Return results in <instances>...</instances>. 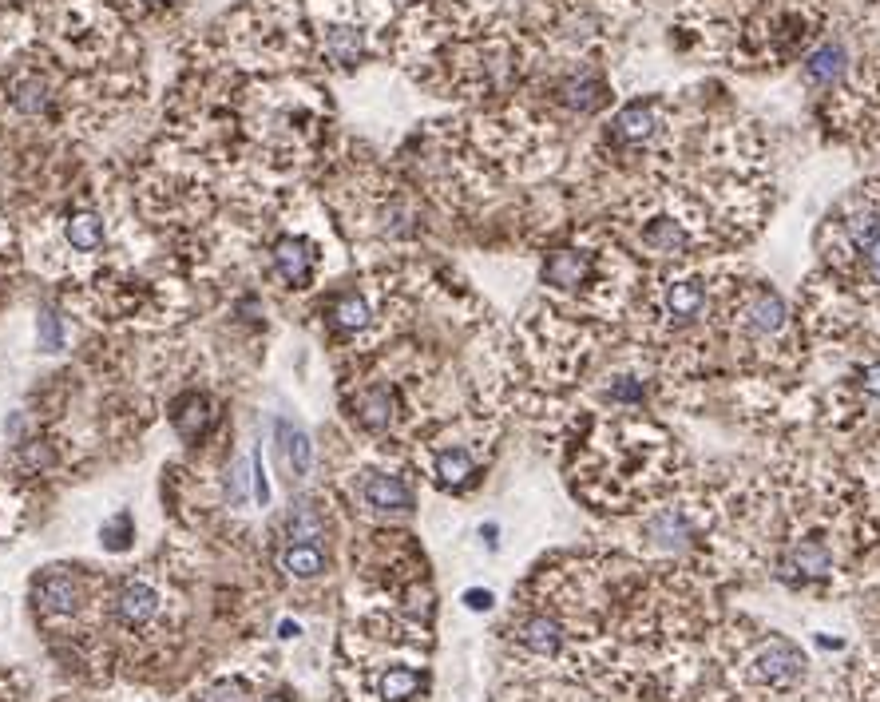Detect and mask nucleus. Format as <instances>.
I'll return each instance as SVG.
<instances>
[{"instance_id":"1","label":"nucleus","mask_w":880,"mask_h":702,"mask_svg":"<svg viewBox=\"0 0 880 702\" xmlns=\"http://www.w3.org/2000/svg\"><path fill=\"white\" fill-rule=\"evenodd\" d=\"M766 445L770 457H738L714 480L746 576H766L809 599L880 584V484L817 437Z\"/></svg>"},{"instance_id":"2","label":"nucleus","mask_w":880,"mask_h":702,"mask_svg":"<svg viewBox=\"0 0 880 702\" xmlns=\"http://www.w3.org/2000/svg\"><path fill=\"white\" fill-rule=\"evenodd\" d=\"M797 310L809 342L813 437L880 484V306L809 270Z\"/></svg>"},{"instance_id":"3","label":"nucleus","mask_w":880,"mask_h":702,"mask_svg":"<svg viewBox=\"0 0 880 702\" xmlns=\"http://www.w3.org/2000/svg\"><path fill=\"white\" fill-rule=\"evenodd\" d=\"M821 32V0H698L686 12L690 48L738 72L797 64L813 52Z\"/></svg>"},{"instance_id":"4","label":"nucleus","mask_w":880,"mask_h":702,"mask_svg":"<svg viewBox=\"0 0 880 702\" xmlns=\"http://www.w3.org/2000/svg\"><path fill=\"white\" fill-rule=\"evenodd\" d=\"M722 679L734 702H809L813 663L781 631H770L746 615L718 627Z\"/></svg>"},{"instance_id":"5","label":"nucleus","mask_w":880,"mask_h":702,"mask_svg":"<svg viewBox=\"0 0 880 702\" xmlns=\"http://www.w3.org/2000/svg\"><path fill=\"white\" fill-rule=\"evenodd\" d=\"M817 274L880 306V171L845 191L813 231Z\"/></svg>"},{"instance_id":"6","label":"nucleus","mask_w":880,"mask_h":702,"mask_svg":"<svg viewBox=\"0 0 880 702\" xmlns=\"http://www.w3.org/2000/svg\"><path fill=\"white\" fill-rule=\"evenodd\" d=\"M817 116L829 139L861 155H880V56L829 88L817 104Z\"/></svg>"},{"instance_id":"7","label":"nucleus","mask_w":880,"mask_h":702,"mask_svg":"<svg viewBox=\"0 0 880 702\" xmlns=\"http://www.w3.org/2000/svg\"><path fill=\"white\" fill-rule=\"evenodd\" d=\"M670 135V112L662 100H631L607 123V143L619 151H647Z\"/></svg>"},{"instance_id":"8","label":"nucleus","mask_w":880,"mask_h":702,"mask_svg":"<svg viewBox=\"0 0 880 702\" xmlns=\"http://www.w3.org/2000/svg\"><path fill=\"white\" fill-rule=\"evenodd\" d=\"M595 270H599V254L583 246H555L540 266V282L555 294H579L583 286H591Z\"/></svg>"},{"instance_id":"9","label":"nucleus","mask_w":880,"mask_h":702,"mask_svg":"<svg viewBox=\"0 0 880 702\" xmlns=\"http://www.w3.org/2000/svg\"><path fill=\"white\" fill-rule=\"evenodd\" d=\"M853 72V60H849V48L841 40H817L813 52L801 60V80L809 92L825 96L829 88H837L845 76Z\"/></svg>"},{"instance_id":"10","label":"nucleus","mask_w":880,"mask_h":702,"mask_svg":"<svg viewBox=\"0 0 880 702\" xmlns=\"http://www.w3.org/2000/svg\"><path fill=\"white\" fill-rule=\"evenodd\" d=\"M516 643L528 651V655H536V659H555L559 651H563V643H567V631H563V623L548 615V611H532V615H524L520 623H516Z\"/></svg>"},{"instance_id":"11","label":"nucleus","mask_w":880,"mask_h":702,"mask_svg":"<svg viewBox=\"0 0 880 702\" xmlns=\"http://www.w3.org/2000/svg\"><path fill=\"white\" fill-rule=\"evenodd\" d=\"M845 702H880V639L865 643L845 667Z\"/></svg>"},{"instance_id":"12","label":"nucleus","mask_w":880,"mask_h":702,"mask_svg":"<svg viewBox=\"0 0 880 702\" xmlns=\"http://www.w3.org/2000/svg\"><path fill=\"white\" fill-rule=\"evenodd\" d=\"M559 100H563V108H571L579 116H591V112H603L611 104V88L595 72H571L567 80H559Z\"/></svg>"},{"instance_id":"13","label":"nucleus","mask_w":880,"mask_h":702,"mask_svg":"<svg viewBox=\"0 0 880 702\" xmlns=\"http://www.w3.org/2000/svg\"><path fill=\"white\" fill-rule=\"evenodd\" d=\"M314 246L306 242V238H282L278 246H274V266H278V274L290 282V286H310V278H314Z\"/></svg>"},{"instance_id":"14","label":"nucleus","mask_w":880,"mask_h":702,"mask_svg":"<svg viewBox=\"0 0 880 702\" xmlns=\"http://www.w3.org/2000/svg\"><path fill=\"white\" fill-rule=\"evenodd\" d=\"M361 496L381 508V512H413V488L401 480V476H389V472H373L365 484H361Z\"/></svg>"},{"instance_id":"15","label":"nucleus","mask_w":880,"mask_h":702,"mask_svg":"<svg viewBox=\"0 0 880 702\" xmlns=\"http://www.w3.org/2000/svg\"><path fill=\"white\" fill-rule=\"evenodd\" d=\"M433 472H437L440 488L464 492L468 484H476V476H480V465H476V457H472L468 449L452 445V449H440L437 457H433Z\"/></svg>"},{"instance_id":"16","label":"nucleus","mask_w":880,"mask_h":702,"mask_svg":"<svg viewBox=\"0 0 880 702\" xmlns=\"http://www.w3.org/2000/svg\"><path fill=\"white\" fill-rule=\"evenodd\" d=\"M274 437H278V453H282L286 468H290L294 476H306V472H310V461H314L310 433L298 429V425H290L286 417H278V421H274Z\"/></svg>"},{"instance_id":"17","label":"nucleus","mask_w":880,"mask_h":702,"mask_svg":"<svg viewBox=\"0 0 880 702\" xmlns=\"http://www.w3.org/2000/svg\"><path fill=\"white\" fill-rule=\"evenodd\" d=\"M393 417H397V393H393L389 385H373V389H365V393L357 397V421H361L365 429L381 433V429L393 425Z\"/></svg>"},{"instance_id":"18","label":"nucleus","mask_w":880,"mask_h":702,"mask_svg":"<svg viewBox=\"0 0 880 702\" xmlns=\"http://www.w3.org/2000/svg\"><path fill=\"white\" fill-rule=\"evenodd\" d=\"M119 619L123 623H131V627H139V623H147L155 611H159V595H155V587H147V584H123V591H119Z\"/></svg>"},{"instance_id":"19","label":"nucleus","mask_w":880,"mask_h":702,"mask_svg":"<svg viewBox=\"0 0 880 702\" xmlns=\"http://www.w3.org/2000/svg\"><path fill=\"white\" fill-rule=\"evenodd\" d=\"M286 536H290V544H318V540L326 536L322 512H318L310 500H298V504L290 508V516H286Z\"/></svg>"},{"instance_id":"20","label":"nucleus","mask_w":880,"mask_h":702,"mask_svg":"<svg viewBox=\"0 0 880 702\" xmlns=\"http://www.w3.org/2000/svg\"><path fill=\"white\" fill-rule=\"evenodd\" d=\"M36 599H40V603H44L48 611H56V615H68V611L76 607L80 591H76V584H72L68 576L52 572V576H44V580L36 584Z\"/></svg>"},{"instance_id":"21","label":"nucleus","mask_w":880,"mask_h":702,"mask_svg":"<svg viewBox=\"0 0 880 702\" xmlns=\"http://www.w3.org/2000/svg\"><path fill=\"white\" fill-rule=\"evenodd\" d=\"M282 568H286L290 576H298V580H314V576L326 572V556H322L314 544H290V548L282 552Z\"/></svg>"},{"instance_id":"22","label":"nucleus","mask_w":880,"mask_h":702,"mask_svg":"<svg viewBox=\"0 0 880 702\" xmlns=\"http://www.w3.org/2000/svg\"><path fill=\"white\" fill-rule=\"evenodd\" d=\"M68 242H72L76 250H96V246L104 242V219L92 215V211H76V215L68 219Z\"/></svg>"},{"instance_id":"23","label":"nucleus","mask_w":880,"mask_h":702,"mask_svg":"<svg viewBox=\"0 0 880 702\" xmlns=\"http://www.w3.org/2000/svg\"><path fill=\"white\" fill-rule=\"evenodd\" d=\"M131 540H135V520H131V512H115L111 520H104L100 544H104L108 552H127Z\"/></svg>"},{"instance_id":"24","label":"nucleus","mask_w":880,"mask_h":702,"mask_svg":"<svg viewBox=\"0 0 880 702\" xmlns=\"http://www.w3.org/2000/svg\"><path fill=\"white\" fill-rule=\"evenodd\" d=\"M326 52H330L337 64H357V56H361V32L357 28H330V36H326Z\"/></svg>"},{"instance_id":"25","label":"nucleus","mask_w":880,"mask_h":702,"mask_svg":"<svg viewBox=\"0 0 880 702\" xmlns=\"http://www.w3.org/2000/svg\"><path fill=\"white\" fill-rule=\"evenodd\" d=\"M12 104L24 112V116H36V112H44V104H48V88L40 84V80H16L12 84Z\"/></svg>"},{"instance_id":"26","label":"nucleus","mask_w":880,"mask_h":702,"mask_svg":"<svg viewBox=\"0 0 880 702\" xmlns=\"http://www.w3.org/2000/svg\"><path fill=\"white\" fill-rule=\"evenodd\" d=\"M333 318L341 330H361L369 322V306L357 294H341V298H333Z\"/></svg>"},{"instance_id":"27","label":"nucleus","mask_w":880,"mask_h":702,"mask_svg":"<svg viewBox=\"0 0 880 702\" xmlns=\"http://www.w3.org/2000/svg\"><path fill=\"white\" fill-rule=\"evenodd\" d=\"M421 691V675L417 671H409V667H393L385 679H381V695L385 699H413Z\"/></svg>"},{"instance_id":"28","label":"nucleus","mask_w":880,"mask_h":702,"mask_svg":"<svg viewBox=\"0 0 880 702\" xmlns=\"http://www.w3.org/2000/svg\"><path fill=\"white\" fill-rule=\"evenodd\" d=\"M187 405H191V413H175V429H179L183 437H199V433L207 429V421H211L207 397H187Z\"/></svg>"},{"instance_id":"29","label":"nucleus","mask_w":880,"mask_h":702,"mask_svg":"<svg viewBox=\"0 0 880 702\" xmlns=\"http://www.w3.org/2000/svg\"><path fill=\"white\" fill-rule=\"evenodd\" d=\"M40 350L44 353H60L64 350V330H60V318L52 310L40 314Z\"/></svg>"},{"instance_id":"30","label":"nucleus","mask_w":880,"mask_h":702,"mask_svg":"<svg viewBox=\"0 0 880 702\" xmlns=\"http://www.w3.org/2000/svg\"><path fill=\"white\" fill-rule=\"evenodd\" d=\"M230 476H234V488H230V500H234V504H242V500H246V476H250V465H246V461H238Z\"/></svg>"},{"instance_id":"31","label":"nucleus","mask_w":880,"mask_h":702,"mask_svg":"<svg viewBox=\"0 0 880 702\" xmlns=\"http://www.w3.org/2000/svg\"><path fill=\"white\" fill-rule=\"evenodd\" d=\"M464 603H468L472 611H488V607H492V591H480V587H472V591H464Z\"/></svg>"},{"instance_id":"32","label":"nucleus","mask_w":880,"mask_h":702,"mask_svg":"<svg viewBox=\"0 0 880 702\" xmlns=\"http://www.w3.org/2000/svg\"><path fill=\"white\" fill-rule=\"evenodd\" d=\"M234 695H238V691H234L230 683H219V687H215V691L207 695V702H238Z\"/></svg>"},{"instance_id":"33","label":"nucleus","mask_w":880,"mask_h":702,"mask_svg":"<svg viewBox=\"0 0 880 702\" xmlns=\"http://www.w3.org/2000/svg\"><path fill=\"white\" fill-rule=\"evenodd\" d=\"M809 702H817V695H813V699H809Z\"/></svg>"},{"instance_id":"34","label":"nucleus","mask_w":880,"mask_h":702,"mask_svg":"<svg viewBox=\"0 0 880 702\" xmlns=\"http://www.w3.org/2000/svg\"><path fill=\"white\" fill-rule=\"evenodd\" d=\"M270 702H282V699H270Z\"/></svg>"},{"instance_id":"35","label":"nucleus","mask_w":880,"mask_h":702,"mask_svg":"<svg viewBox=\"0 0 880 702\" xmlns=\"http://www.w3.org/2000/svg\"><path fill=\"white\" fill-rule=\"evenodd\" d=\"M155 4H163V0H155Z\"/></svg>"}]
</instances>
